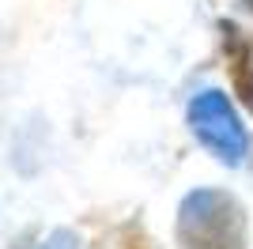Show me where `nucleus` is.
<instances>
[{
  "label": "nucleus",
  "mask_w": 253,
  "mask_h": 249,
  "mask_svg": "<svg viewBox=\"0 0 253 249\" xmlns=\"http://www.w3.org/2000/svg\"><path fill=\"white\" fill-rule=\"evenodd\" d=\"M178 249H246V211L223 189H197L178 208Z\"/></svg>",
  "instance_id": "nucleus-1"
},
{
  "label": "nucleus",
  "mask_w": 253,
  "mask_h": 249,
  "mask_svg": "<svg viewBox=\"0 0 253 249\" xmlns=\"http://www.w3.org/2000/svg\"><path fill=\"white\" fill-rule=\"evenodd\" d=\"M189 128L204 147L227 166H242L250 155V132L238 121L231 98L223 91H201L189 102Z\"/></svg>",
  "instance_id": "nucleus-2"
},
{
  "label": "nucleus",
  "mask_w": 253,
  "mask_h": 249,
  "mask_svg": "<svg viewBox=\"0 0 253 249\" xmlns=\"http://www.w3.org/2000/svg\"><path fill=\"white\" fill-rule=\"evenodd\" d=\"M219 34H223V61H227V76H231L234 91L242 98V106L253 114V45L250 38L242 34V27L231 19L219 23Z\"/></svg>",
  "instance_id": "nucleus-3"
},
{
  "label": "nucleus",
  "mask_w": 253,
  "mask_h": 249,
  "mask_svg": "<svg viewBox=\"0 0 253 249\" xmlns=\"http://www.w3.org/2000/svg\"><path fill=\"white\" fill-rule=\"evenodd\" d=\"M11 249H80V238L68 227H57L49 234H42V238H23L19 246H11Z\"/></svg>",
  "instance_id": "nucleus-4"
},
{
  "label": "nucleus",
  "mask_w": 253,
  "mask_h": 249,
  "mask_svg": "<svg viewBox=\"0 0 253 249\" xmlns=\"http://www.w3.org/2000/svg\"><path fill=\"white\" fill-rule=\"evenodd\" d=\"M246 4H250V11H253V0H246Z\"/></svg>",
  "instance_id": "nucleus-5"
}]
</instances>
